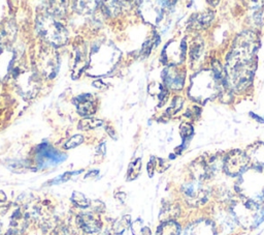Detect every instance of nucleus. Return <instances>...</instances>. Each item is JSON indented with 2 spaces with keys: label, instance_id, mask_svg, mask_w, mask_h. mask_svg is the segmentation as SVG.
<instances>
[{
  "label": "nucleus",
  "instance_id": "12",
  "mask_svg": "<svg viewBox=\"0 0 264 235\" xmlns=\"http://www.w3.org/2000/svg\"><path fill=\"white\" fill-rule=\"evenodd\" d=\"M180 231V226L176 222L167 221L158 228L156 235H179Z\"/></svg>",
  "mask_w": 264,
  "mask_h": 235
},
{
  "label": "nucleus",
  "instance_id": "2",
  "mask_svg": "<svg viewBox=\"0 0 264 235\" xmlns=\"http://www.w3.org/2000/svg\"><path fill=\"white\" fill-rule=\"evenodd\" d=\"M220 80L221 77L218 72L202 71L192 79L189 94L192 99L203 104L217 96L219 91L218 83Z\"/></svg>",
  "mask_w": 264,
  "mask_h": 235
},
{
  "label": "nucleus",
  "instance_id": "17",
  "mask_svg": "<svg viewBox=\"0 0 264 235\" xmlns=\"http://www.w3.org/2000/svg\"><path fill=\"white\" fill-rule=\"evenodd\" d=\"M83 142V137L82 136H74L72 138H70V140L66 143V144L64 145V148L65 149H69V148H73L75 146H77L78 144H81V143Z\"/></svg>",
  "mask_w": 264,
  "mask_h": 235
},
{
  "label": "nucleus",
  "instance_id": "13",
  "mask_svg": "<svg viewBox=\"0 0 264 235\" xmlns=\"http://www.w3.org/2000/svg\"><path fill=\"white\" fill-rule=\"evenodd\" d=\"M71 200L73 203H75L77 206H80V207L85 208V207L89 206V200L85 197L82 193L74 192L72 195V197H71Z\"/></svg>",
  "mask_w": 264,
  "mask_h": 235
},
{
  "label": "nucleus",
  "instance_id": "7",
  "mask_svg": "<svg viewBox=\"0 0 264 235\" xmlns=\"http://www.w3.org/2000/svg\"><path fill=\"white\" fill-rule=\"evenodd\" d=\"M37 158L39 164L44 167H47L49 165H56L63 162L66 159V155L58 152L56 149L51 147L48 144H44L38 147Z\"/></svg>",
  "mask_w": 264,
  "mask_h": 235
},
{
  "label": "nucleus",
  "instance_id": "9",
  "mask_svg": "<svg viewBox=\"0 0 264 235\" xmlns=\"http://www.w3.org/2000/svg\"><path fill=\"white\" fill-rule=\"evenodd\" d=\"M185 235H216V231L209 221L202 220L191 225L185 232Z\"/></svg>",
  "mask_w": 264,
  "mask_h": 235
},
{
  "label": "nucleus",
  "instance_id": "3",
  "mask_svg": "<svg viewBox=\"0 0 264 235\" xmlns=\"http://www.w3.org/2000/svg\"><path fill=\"white\" fill-rule=\"evenodd\" d=\"M37 32L44 40L53 46H62L67 41V33L63 26L50 16L38 18Z\"/></svg>",
  "mask_w": 264,
  "mask_h": 235
},
{
  "label": "nucleus",
  "instance_id": "8",
  "mask_svg": "<svg viewBox=\"0 0 264 235\" xmlns=\"http://www.w3.org/2000/svg\"><path fill=\"white\" fill-rule=\"evenodd\" d=\"M163 79L165 84L173 89H181L184 85L185 73L179 69H177L174 65H171L168 69L164 70Z\"/></svg>",
  "mask_w": 264,
  "mask_h": 235
},
{
  "label": "nucleus",
  "instance_id": "4",
  "mask_svg": "<svg viewBox=\"0 0 264 235\" xmlns=\"http://www.w3.org/2000/svg\"><path fill=\"white\" fill-rule=\"evenodd\" d=\"M25 218L17 205L0 207V232L5 235L20 233L25 227Z\"/></svg>",
  "mask_w": 264,
  "mask_h": 235
},
{
  "label": "nucleus",
  "instance_id": "11",
  "mask_svg": "<svg viewBox=\"0 0 264 235\" xmlns=\"http://www.w3.org/2000/svg\"><path fill=\"white\" fill-rule=\"evenodd\" d=\"M73 103L81 115H91L95 112V105L91 95L80 96L73 101Z\"/></svg>",
  "mask_w": 264,
  "mask_h": 235
},
{
  "label": "nucleus",
  "instance_id": "15",
  "mask_svg": "<svg viewBox=\"0 0 264 235\" xmlns=\"http://www.w3.org/2000/svg\"><path fill=\"white\" fill-rule=\"evenodd\" d=\"M132 232H133L134 235H150L151 234L149 228L142 226L140 221L135 222V223L132 225Z\"/></svg>",
  "mask_w": 264,
  "mask_h": 235
},
{
  "label": "nucleus",
  "instance_id": "14",
  "mask_svg": "<svg viewBox=\"0 0 264 235\" xmlns=\"http://www.w3.org/2000/svg\"><path fill=\"white\" fill-rule=\"evenodd\" d=\"M102 124V121L101 120H95V119H85V120H82L81 123L78 124V128L80 129H83V130H86V129H92V128H95L99 125Z\"/></svg>",
  "mask_w": 264,
  "mask_h": 235
},
{
  "label": "nucleus",
  "instance_id": "5",
  "mask_svg": "<svg viewBox=\"0 0 264 235\" xmlns=\"http://www.w3.org/2000/svg\"><path fill=\"white\" fill-rule=\"evenodd\" d=\"M249 161L250 159L246 153L240 150H234L226 158L225 163H224V169H225L226 173L231 176L240 175L245 171Z\"/></svg>",
  "mask_w": 264,
  "mask_h": 235
},
{
  "label": "nucleus",
  "instance_id": "6",
  "mask_svg": "<svg viewBox=\"0 0 264 235\" xmlns=\"http://www.w3.org/2000/svg\"><path fill=\"white\" fill-rule=\"evenodd\" d=\"M183 192L187 201L192 205L202 204L207 198V192L199 182H191V184L184 186Z\"/></svg>",
  "mask_w": 264,
  "mask_h": 235
},
{
  "label": "nucleus",
  "instance_id": "16",
  "mask_svg": "<svg viewBox=\"0 0 264 235\" xmlns=\"http://www.w3.org/2000/svg\"><path fill=\"white\" fill-rule=\"evenodd\" d=\"M139 162H140V160L138 159L137 161H135V162L130 164L129 169H128V174H127L129 180L134 179L138 175L139 170H140V165H138Z\"/></svg>",
  "mask_w": 264,
  "mask_h": 235
},
{
  "label": "nucleus",
  "instance_id": "10",
  "mask_svg": "<svg viewBox=\"0 0 264 235\" xmlns=\"http://www.w3.org/2000/svg\"><path fill=\"white\" fill-rule=\"evenodd\" d=\"M77 224L80 225V227L88 232V233H94L97 232L101 228V222L96 219L94 216H92L90 214H85L77 217Z\"/></svg>",
  "mask_w": 264,
  "mask_h": 235
},
{
  "label": "nucleus",
  "instance_id": "1",
  "mask_svg": "<svg viewBox=\"0 0 264 235\" xmlns=\"http://www.w3.org/2000/svg\"><path fill=\"white\" fill-rule=\"evenodd\" d=\"M258 38L253 32H244L236 38L226 62V84L242 91L252 82L256 69Z\"/></svg>",
  "mask_w": 264,
  "mask_h": 235
}]
</instances>
